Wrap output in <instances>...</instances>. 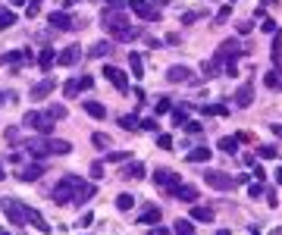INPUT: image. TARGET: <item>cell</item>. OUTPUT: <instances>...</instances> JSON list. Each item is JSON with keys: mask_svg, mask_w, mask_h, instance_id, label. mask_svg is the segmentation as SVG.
<instances>
[{"mask_svg": "<svg viewBox=\"0 0 282 235\" xmlns=\"http://www.w3.org/2000/svg\"><path fill=\"white\" fill-rule=\"evenodd\" d=\"M194 19H198V13H185V16H182V26H192Z\"/></svg>", "mask_w": 282, "mask_h": 235, "instance_id": "816d5d0a", "label": "cell"}, {"mask_svg": "<svg viewBox=\"0 0 282 235\" xmlns=\"http://www.w3.org/2000/svg\"><path fill=\"white\" fill-rule=\"evenodd\" d=\"M47 22H50V26L54 28H78L76 26V22H72V16H69V13H63V10H60V13H50V16H47Z\"/></svg>", "mask_w": 282, "mask_h": 235, "instance_id": "8fae6325", "label": "cell"}, {"mask_svg": "<svg viewBox=\"0 0 282 235\" xmlns=\"http://www.w3.org/2000/svg\"><path fill=\"white\" fill-rule=\"evenodd\" d=\"M264 82H266V88H276V91H282V72H279V69H270V72L264 76Z\"/></svg>", "mask_w": 282, "mask_h": 235, "instance_id": "d4e9b609", "label": "cell"}, {"mask_svg": "<svg viewBox=\"0 0 282 235\" xmlns=\"http://www.w3.org/2000/svg\"><path fill=\"white\" fill-rule=\"evenodd\" d=\"M128 6H132V13L141 16V19H150V22H157V19H160V13L148 4V0H128Z\"/></svg>", "mask_w": 282, "mask_h": 235, "instance_id": "ba28073f", "label": "cell"}, {"mask_svg": "<svg viewBox=\"0 0 282 235\" xmlns=\"http://www.w3.org/2000/svg\"><path fill=\"white\" fill-rule=\"evenodd\" d=\"M172 120H176V126H185V110H176Z\"/></svg>", "mask_w": 282, "mask_h": 235, "instance_id": "681fc988", "label": "cell"}, {"mask_svg": "<svg viewBox=\"0 0 282 235\" xmlns=\"http://www.w3.org/2000/svg\"><path fill=\"white\" fill-rule=\"evenodd\" d=\"M204 182H207L210 188H216V192H232V188L238 185V179H235V176H226V172H220V170L204 172Z\"/></svg>", "mask_w": 282, "mask_h": 235, "instance_id": "3957f363", "label": "cell"}, {"mask_svg": "<svg viewBox=\"0 0 282 235\" xmlns=\"http://www.w3.org/2000/svg\"><path fill=\"white\" fill-rule=\"evenodd\" d=\"M150 235H170L166 226H150Z\"/></svg>", "mask_w": 282, "mask_h": 235, "instance_id": "c3c4849f", "label": "cell"}, {"mask_svg": "<svg viewBox=\"0 0 282 235\" xmlns=\"http://www.w3.org/2000/svg\"><path fill=\"white\" fill-rule=\"evenodd\" d=\"M94 82H91V76H82V78H72V82H66V88H63V94L66 98H76L78 91H85V88H91Z\"/></svg>", "mask_w": 282, "mask_h": 235, "instance_id": "30bf717a", "label": "cell"}, {"mask_svg": "<svg viewBox=\"0 0 282 235\" xmlns=\"http://www.w3.org/2000/svg\"><path fill=\"white\" fill-rule=\"evenodd\" d=\"M273 176H276V182H279V185H282V166H279V170H276V172H273Z\"/></svg>", "mask_w": 282, "mask_h": 235, "instance_id": "6f0895ef", "label": "cell"}, {"mask_svg": "<svg viewBox=\"0 0 282 235\" xmlns=\"http://www.w3.org/2000/svg\"><path fill=\"white\" fill-rule=\"evenodd\" d=\"M260 32H266V34H273V32H276V22H273V19L266 16V19L260 22Z\"/></svg>", "mask_w": 282, "mask_h": 235, "instance_id": "b9f144b4", "label": "cell"}, {"mask_svg": "<svg viewBox=\"0 0 282 235\" xmlns=\"http://www.w3.org/2000/svg\"><path fill=\"white\" fill-rule=\"evenodd\" d=\"M251 100H254V88L244 82V85L235 91V104H238V107H251Z\"/></svg>", "mask_w": 282, "mask_h": 235, "instance_id": "5bb4252c", "label": "cell"}, {"mask_svg": "<svg viewBox=\"0 0 282 235\" xmlns=\"http://www.w3.org/2000/svg\"><path fill=\"white\" fill-rule=\"evenodd\" d=\"M66 4H76V0H66Z\"/></svg>", "mask_w": 282, "mask_h": 235, "instance_id": "6125c7cd", "label": "cell"}, {"mask_svg": "<svg viewBox=\"0 0 282 235\" xmlns=\"http://www.w3.org/2000/svg\"><path fill=\"white\" fill-rule=\"evenodd\" d=\"M82 107H85V113H88V116H94V120H104V116H107V110H104L98 100H85Z\"/></svg>", "mask_w": 282, "mask_h": 235, "instance_id": "44dd1931", "label": "cell"}, {"mask_svg": "<svg viewBox=\"0 0 282 235\" xmlns=\"http://www.w3.org/2000/svg\"><path fill=\"white\" fill-rule=\"evenodd\" d=\"M141 128L144 132H157V120H141Z\"/></svg>", "mask_w": 282, "mask_h": 235, "instance_id": "bcb514c9", "label": "cell"}, {"mask_svg": "<svg viewBox=\"0 0 282 235\" xmlns=\"http://www.w3.org/2000/svg\"><path fill=\"white\" fill-rule=\"evenodd\" d=\"M257 157H260V160H273L276 157V148L273 144H264L260 150H257Z\"/></svg>", "mask_w": 282, "mask_h": 235, "instance_id": "74e56055", "label": "cell"}, {"mask_svg": "<svg viewBox=\"0 0 282 235\" xmlns=\"http://www.w3.org/2000/svg\"><path fill=\"white\" fill-rule=\"evenodd\" d=\"M188 76H192V69H188V66H170L166 69V78L172 82V85H182Z\"/></svg>", "mask_w": 282, "mask_h": 235, "instance_id": "4fadbf2b", "label": "cell"}, {"mask_svg": "<svg viewBox=\"0 0 282 235\" xmlns=\"http://www.w3.org/2000/svg\"><path fill=\"white\" fill-rule=\"evenodd\" d=\"M120 126L126 128V132H138L141 120H138V116H132V113H126V116H120Z\"/></svg>", "mask_w": 282, "mask_h": 235, "instance_id": "603a6c76", "label": "cell"}, {"mask_svg": "<svg viewBox=\"0 0 282 235\" xmlns=\"http://www.w3.org/2000/svg\"><path fill=\"white\" fill-rule=\"evenodd\" d=\"M104 176V163H91V179H100Z\"/></svg>", "mask_w": 282, "mask_h": 235, "instance_id": "f6af8a7d", "label": "cell"}, {"mask_svg": "<svg viewBox=\"0 0 282 235\" xmlns=\"http://www.w3.org/2000/svg\"><path fill=\"white\" fill-rule=\"evenodd\" d=\"M26 222H32V226H34V229H41L44 235L50 232V226H47V220H44V216H41L34 207H26Z\"/></svg>", "mask_w": 282, "mask_h": 235, "instance_id": "7c38bea8", "label": "cell"}, {"mask_svg": "<svg viewBox=\"0 0 282 235\" xmlns=\"http://www.w3.org/2000/svg\"><path fill=\"white\" fill-rule=\"evenodd\" d=\"M22 126H28V128H34L38 135L50 138V132H54V116L44 113V110H28L26 116H22Z\"/></svg>", "mask_w": 282, "mask_h": 235, "instance_id": "6da1fadb", "label": "cell"}, {"mask_svg": "<svg viewBox=\"0 0 282 235\" xmlns=\"http://www.w3.org/2000/svg\"><path fill=\"white\" fill-rule=\"evenodd\" d=\"M192 220H198V222H210V220H214V210L194 204V207H192Z\"/></svg>", "mask_w": 282, "mask_h": 235, "instance_id": "ffe728a7", "label": "cell"}, {"mask_svg": "<svg viewBox=\"0 0 282 235\" xmlns=\"http://www.w3.org/2000/svg\"><path fill=\"white\" fill-rule=\"evenodd\" d=\"M204 113H207V116H226V107H220V104H207Z\"/></svg>", "mask_w": 282, "mask_h": 235, "instance_id": "f35d334b", "label": "cell"}, {"mask_svg": "<svg viewBox=\"0 0 282 235\" xmlns=\"http://www.w3.org/2000/svg\"><path fill=\"white\" fill-rule=\"evenodd\" d=\"M26 13H28V16H38V13H41V0H32V4H28V10H26Z\"/></svg>", "mask_w": 282, "mask_h": 235, "instance_id": "ee69618b", "label": "cell"}, {"mask_svg": "<svg viewBox=\"0 0 282 235\" xmlns=\"http://www.w3.org/2000/svg\"><path fill=\"white\" fill-rule=\"evenodd\" d=\"M138 38V28H132V26H126L120 34H116V41H135Z\"/></svg>", "mask_w": 282, "mask_h": 235, "instance_id": "d6a6232c", "label": "cell"}, {"mask_svg": "<svg viewBox=\"0 0 282 235\" xmlns=\"http://www.w3.org/2000/svg\"><path fill=\"white\" fill-rule=\"evenodd\" d=\"M128 66H132V72L141 78V76H144V63H141V56L138 54H128Z\"/></svg>", "mask_w": 282, "mask_h": 235, "instance_id": "4dcf8cb0", "label": "cell"}, {"mask_svg": "<svg viewBox=\"0 0 282 235\" xmlns=\"http://www.w3.org/2000/svg\"><path fill=\"white\" fill-rule=\"evenodd\" d=\"M91 222H94V216H91V214H85V216L78 220V226H91Z\"/></svg>", "mask_w": 282, "mask_h": 235, "instance_id": "11a10c76", "label": "cell"}, {"mask_svg": "<svg viewBox=\"0 0 282 235\" xmlns=\"http://www.w3.org/2000/svg\"><path fill=\"white\" fill-rule=\"evenodd\" d=\"M264 188H266V185L254 182V185H248V194H251V198H264Z\"/></svg>", "mask_w": 282, "mask_h": 235, "instance_id": "60d3db41", "label": "cell"}, {"mask_svg": "<svg viewBox=\"0 0 282 235\" xmlns=\"http://www.w3.org/2000/svg\"><path fill=\"white\" fill-rule=\"evenodd\" d=\"M38 176H44V166H41V163H34V166H26V170L19 172V179L22 182H34Z\"/></svg>", "mask_w": 282, "mask_h": 235, "instance_id": "d6986e66", "label": "cell"}, {"mask_svg": "<svg viewBox=\"0 0 282 235\" xmlns=\"http://www.w3.org/2000/svg\"><path fill=\"white\" fill-rule=\"evenodd\" d=\"M0 207H4L6 220L13 222V226H26V207H22L19 201H13V198H0Z\"/></svg>", "mask_w": 282, "mask_h": 235, "instance_id": "277c9868", "label": "cell"}, {"mask_svg": "<svg viewBox=\"0 0 282 235\" xmlns=\"http://www.w3.org/2000/svg\"><path fill=\"white\" fill-rule=\"evenodd\" d=\"M16 22V10H6V6H0V28H10Z\"/></svg>", "mask_w": 282, "mask_h": 235, "instance_id": "83f0119b", "label": "cell"}, {"mask_svg": "<svg viewBox=\"0 0 282 235\" xmlns=\"http://www.w3.org/2000/svg\"><path fill=\"white\" fill-rule=\"evenodd\" d=\"M154 110H157V116H163V113H170V110H172V100H170V98H160Z\"/></svg>", "mask_w": 282, "mask_h": 235, "instance_id": "d590c367", "label": "cell"}, {"mask_svg": "<svg viewBox=\"0 0 282 235\" xmlns=\"http://www.w3.org/2000/svg\"><path fill=\"white\" fill-rule=\"evenodd\" d=\"M10 4H13V6H22V4H26V0H10Z\"/></svg>", "mask_w": 282, "mask_h": 235, "instance_id": "680465c9", "label": "cell"}, {"mask_svg": "<svg viewBox=\"0 0 282 235\" xmlns=\"http://www.w3.org/2000/svg\"><path fill=\"white\" fill-rule=\"evenodd\" d=\"M235 28H238L242 34H248V32H251V22H238V26H235Z\"/></svg>", "mask_w": 282, "mask_h": 235, "instance_id": "db71d44e", "label": "cell"}, {"mask_svg": "<svg viewBox=\"0 0 282 235\" xmlns=\"http://www.w3.org/2000/svg\"><path fill=\"white\" fill-rule=\"evenodd\" d=\"M220 150H226V154H235V150H238V138H222V141H220Z\"/></svg>", "mask_w": 282, "mask_h": 235, "instance_id": "1f68e13d", "label": "cell"}, {"mask_svg": "<svg viewBox=\"0 0 282 235\" xmlns=\"http://www.w3.org/2000/svg\"><path fill=\"white\" fill-rule=\"evenodd\" d=\"M4 100H6V94H0V104H4Z\"/></svg>", "mask_w": 282, "mask_h": 235, "instance_id": "94428289", "label": "cell"}, {"mask_svg": "<svg viewBox=\"0 0 282 235\" xmlns=\"http://www.w3.org/2000/svg\"><path fill=\"white\" fill-rule=\"evenodd\" d=\"M126 160H128L126 150H110V154H107V163H126Z\"/></svg>", "mask_w": 282, "mask_h": 235, "instance_id": "8d00e7d4", "label": "cell"}, {"mask_svg": "<svg viewBox=\"0 0 282 235\" xmlns=\"http://www.w3.org/2000/svg\"><path fill=\"white\" fill-rule=\"evenodd\" d=\"M270 56H273L276 66L282 63V38H279V32H273V50H270Z\"/></svg>", "mask_w": 282, "mask_h": 235, "instance_id": "4316f807", "label": "cell"}, {"mask_svg": "<svg viewBox=\"0 0 282 235\" xmlns=\"http://www.w3.org/2000/svg\"><path fill=\"white\" fill-rule=\"evenodd\" d=\"M47 113H50L54 120H63V116H66V107H63V104H54V107L47 110Z\"/></svg>", "mask_w": 282, "mask_h": 235, "instance_id": "ab89813d", "label": "cell"}, {"mask_svg": "<svg viewBox=\"0 0 282 235\" xmlns=\"http://www.w3.org/2000/svg\"><path fill=\"white\" fill-rule=\"evenodd\" d=\"M154 182H157L160 188H166V192H176V188L182 185V182H179V172H172V170H166V166L154 172Z\"/></svg>", "mask_w": 282, "mask_h": 235, "instance_id": "5b68a950", "label": "cell"}, {"mask_svg": "<svg viewBox=\"0 0 282 235\" xmlns=\"http://www.w3.org/2000/svg\"><path fill=\"white\" fill-rule=\"evenodd\" d=\"M176 235H194V226H192V220H176Z\"/></svg>", "mask_w": 282, "mask_h": 235, "instance_id": "f1b7e54d", "label": "cell"}, {"mask_svg": "<svg viewBox=\"0 0 282 235\" xmlns=\"http://www.w3.org/2000/svg\"><path fill=\"white\" fill-rule=\"evenodd\" d=\"M107 4H110V6H116V10H122V4H126V0H107Z\"/></svg>", "mask_w": 282, "mask_h": 235, "instance_id": "9f6ffc18", "label": "cell"}, {"mask_svg": "<svg viewBox=\"0 0 282 235\" xmlns=\"http://www.w3.org/2000/svg\"><path fill=\"white\" fill-rule=\"evenodd\" d=\"M132 204H135L132 194H120V198H116V207H120V210H132Z\"/></svg>", "mask_w": 282, "mask_h": 235, "instance_id": "e575fe53", "label": "cell"}, {"mask_svg": "<svg viewBox=\"0 0 282 235\" xmlns=\"http://www.w3.org/2000/svg\"><path fill=\"white\" fill-rule=\"evenodd\" d=\"M264 198H266V204L270 207H276L279 201H276V192H273V188H264Z\"/></svg>", "mask_w": 282, "mask_h": 235, "instance_id": "7bdbcfd3", "label": "cell"}, {"mask_svg": "<svg viewBox=\"0 0 282 235\" xmlns=\"http://www.w3.org/2000/svg\"><path fill=\"white\" fill-rule=\"evenodd\" d=\"M157 144H160L163 150H170V148H172V138H170V135H160V138H157Z\"/></svg>", "mask_w": 282, "mask_h": 235, "instance_id": "7dc6e473", "label": "cell"}, {"mask_svg": "<svg viewBox=\"0 0 282 235\" xmlns=\"http://www.w3.org/2000/svg\"><path fill=\"white\" fill-rule=\"evenodd\" d=\"M4 179H6V176H4V166H0V182H4Z\"/></svg>", "mask_w": 282, "mask_h": 235, "instance_id": "91938a15", "label": "cell"}, {"mask_svg": "<svg viewBox=\"0 0 282 235\" xmlns=\"http://www.w3.org/2000/svg\"><path fill=\"white\" fill-rule=\"evenodd\" d=\"M110 50H113V44H110V41H98V44L91 47V56H107Z\"/></svg>", "mask_w": 282, "mask_h": 235, "instance_id": "f546056e", "label": "cell"}, {"mask_svg": "<svg viewBox=\"0 0 282 235\" xmlns=\"http://www.w3.org/2000/svg\"><path fill=\"white\" fill-rule=\"evenodd\" d=\"M160 216H163V214H160V207H148L144 214L138 216V226H157Z\"/></svg>", "mask_w": 282, "mask_h": 235, "instance_id": "9a60e30c", "label": "cell"}, {"mask_svg": "<svg viewBox=\"0 0 282 235\" xmlns=\"http://www.w3.org/2000/svg\"><path fill=\"white\" fill-rule=\"evenodd\" d=\"M182 128H188V132H201V122H185Z\"/></svg>", "mask_w": 282, "mask_h": 235, "instance_id": "f5cc1de1", "label": "cell"}, {"mask_svg": "<svg viewBox=\"0 0 282 235\" xmlns=\"http://www.w3.org/2000/svg\"><path fill=\"white\" fill-rule=\"evenodd\" d=\"M54 63H56V54H54V50H41V54H38V66H41V72H47V69H50Z\"/></svg>", "mask_w": 282, "mask_h": 235, "instance_id": "484cf974", "label": "cell"}, {"mask_svg": "<svg viewBox=\"0 0 282 235\" xmlns=\"http://www.w3.org/2000/svg\"><path fill=\"white\" fill-rule=\"evenodd\" d=\"M47 141H50V154H72L69 141H60V138H47Z\"/></svg>", "mask_w": 282, "mask_h": 235, "instance_id": "7402d4cb", "label": "cell"}, {"mask_svg": "<svg viewBox=\"0 0 282 235\" xmlns=\"http://www.w3.org/2000/svg\"><path fill=\"white\" fill-rule=\"evenodd\" d=\"M78 60H82V47L78 44H69L66 50L56 54V63H60V66H76Z\"/></svg>", "mask_w": 282, "mask_h": 235, "instance_id": "9c48e42d", "label": "cell"}, {"mask_svg": "<svg viewBox=\"0 0 282 235\" xmlns=\"http://www.w3.org/2000/svg\"><path fill=\"white\" fill-rule=\"evenodd\" d=\"M104 76H107L110 78V85L116 88V91H128V78H126V72H122V69L120 66H107V69H104Z\"/></svg>", "mask_w": 282, "mask_h": 235, "instance_id": "52a82bcc", "label": "cell"}, {"mask_svg": "<svg viewBox=\"0 0 282 235\" xmlns=\"http://www.w3.org/2000/svg\"><path fill=\"white\" fill-rule=\"evenodd\" d=\"M148 170H144V163H128V166L122 170V179H144Z\"/></svg>", "mask_w": 282, "mask_h": 235, "instance_id": "e0dca14e", "label": "cell"}, {"mask_svg": "<svg viewBox=\"0 0 282 235\" xmlns=\"http://www.w3.org/2000/svg\"><path fill=\"white\" fill-rule=\"evenodd\" d=\"M100 22H104V28H107L113 38L120 34L126 26H128V19H126V13L122 10H116V6H110V10H104V16H100Z\"/></svg>", "mask_w": 282, "mask_h": 235, "instance_id": "7a4b0ae2", "label": "cell"}, {"mask_svg": "<svg viewBox=\"0 0 282 235\" xmlns=\"http://www.w3.org/2000/svg\"><path fill=\"white\" fill-rule=\"evenodd\" d=\"M91 144H94V148H110V138L104 135V132H94V135H91Z\"/></svg>", "mask_w": 282, "mask_h": 235, "instance_id": "836d02e7", "label": "cell"}, {"mask_svg": "<svg viewBox=\"0 0 282 235\" xmlns=\"http://www.w3.org/2000/svg\"><path fill=\"white\" fill-rule=\"evenodd\" d=\"M210 160V148H194L188 150V163H207Z\"/></svg>", "mask_w": 282, "mask_h": 235, "instance_id": "cb8c5ba5", "label": "cell"}, {"mask_svg": "<svg viewBox=\"0 0 282 235\" xmlns=\"http://www.w3.org/2000/svg\"><path fill=\"white\" fill-rule=\"evenodd\" d=\"M22 148H26L32 157H38V160L50 154V141L47 138H28V141H22Z\"/></svg>", "mask_w": 282, "mask_h": 235, "instance_id": "8992f818", "label": "cell"}, {"mask_svg": "<svg viewBox=\"0 0 282 235\" xmlns=\"http://www.w3.org/2000/svg\"><path fill=\"white\" fill-rule=\"evenodd\" d=\"M172 194H179L182 201H188V204H192V201H198V198H201V192H198L194 185H179V188H176Z\"/></svg>", "mask_w": 282, "mask_h": 235, "instance_id": "ac0fdd59", "label": "cell"}, {"mask_svg": "<svg viewBox=\"0 0 282 235\" xmlns=\"http://www.w3.org/2000/svg\"><path fill=\"white\" fill-rule=\"evenodd\" d=\"M50 91H54V78H44V82H38V85L32 88V100H41V98H47Z\"/></svg>", "mask_w": 282, "mask_h": 235, "instance_id": "2e32d148", "label": "cell"}, {"mask_svg": "<svg viewBox=\"0 0 282 235\" xmlns=\"http://www.w3.org/2000/svg\"><path fill=\"white\" fill-rule=\"evenodd\" d=\"M226 19H229V6H222L220 13H216V22H226Z\"/></svg>", "mask_w": 282, "mask_h": 235, "instance_id": "f907efd6", "label": "cell"}]
</instances>
